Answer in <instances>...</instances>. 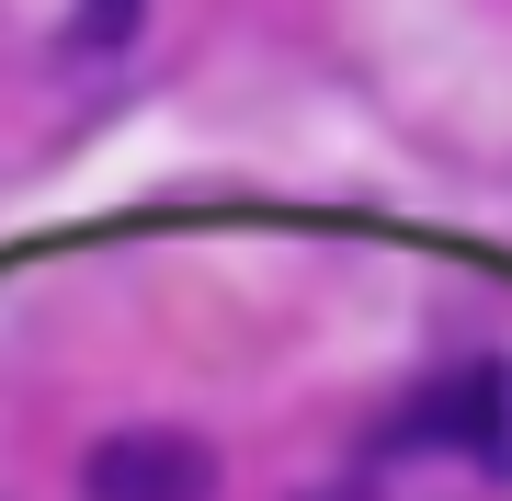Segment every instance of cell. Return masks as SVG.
<instances>
[{
    "label": "cell",
    "mask_w": 512,
    "mask_h": 501,
    "mask_svg": "<svg viewBox=\"0 0 512 501\" xmlns=\"http://www.w3.org/2000/svg\"><path fill=\"white\" fill-rule=\"evenodd\" d=\"M421 433H444L456 456H478L490 479H512V365H467L421 399Z\"/></svg>",
    "instance_id": "obj_2"
},
{
    "label": "cell",
    "mask_w": 512,
    "mask_h": 501,
    "mask_svg": "<svg viewBox=\"0 0 512 501\" xmlns=\"http://www.w3.org/2000/svg\"><path fill=\"white\" fill-rule=\"evenodd\" d=\"M80 501H217V456L194 433H103L80 456Z\"/></svg>",
    "instance_id": "obj_1"
},
{
    "label": "cell",
    "mask_w": 512,
    "mask_h": 501,
    "mask_svg": "<svg viewBox=\"0 0 512 501\" xmlns=\"http://www.w3.org/2000/svg\"><path fill=\"white\" fill-rule=\"evenodd\" d=\"M126 23H137V0H80V12H69V46H80V57H114Z\"/></svg>",
    "instance_id": "obj_3"
}]
</instances>
